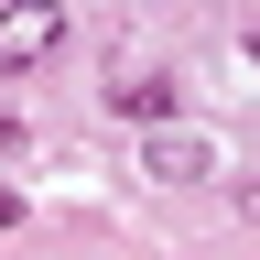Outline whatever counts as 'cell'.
<instances>
[{"instance_id": "obj_3", "label": "cell", "mask_w": 260, "mask_h": 260, "mask_svg": "<svg viewBox=\"0 0 260 260\" xmlns=\"http://www.w3.org/2000/svg\"><path fill=\"white\" fill-rule=\"evenodd\" d=\"M109 109H119V119H141V130H174V119H184V87H174V76H152V65H130V76L109 87Z\"/></svg>"}, {"instance_id": "obj_1", "label": "cell", "mask_w": 260, "mask_h": 260, "mask_svg": "<svg viewBox=\"0 0 260 260\" xmlns=\"http://www.w3.org/2000/svg\"><path fill=\"white\" fill-rule=\"evenodd\" d=\"M65 32H76V22H65L54 0H22V11H0V76H32L44 54H65Z\"/></svg>"}, {"instance_id": "obj_4", "label": "cell", "mask_w": 260, "mask_h": 260, "mask_svg": "<svg viewBox=\"0 0 260 260\" xmlns=\"http://www.w3.org/2000/svg\"><path fill=\"white\" fill-rule=\"evenodd\" d=\"M239 44H249V54H260V22H249V32H239Z\"/></svg>"}, {"instance_id": "obj_2", "label": "cell", "mask_w": 260, "mask_h": 260, "mask_svg": "<svg viewBox=\"0 0 260 260\" xmlns=\"http://www.w3.org/2000/svg\"><path fill=\"white\" fill-rule=\"evenodd\" d=\"M141 174H152V184H206V174H217V141H206V130H184V119H174V130H152V152H141Z\"/></svg>"}]
</instances>
